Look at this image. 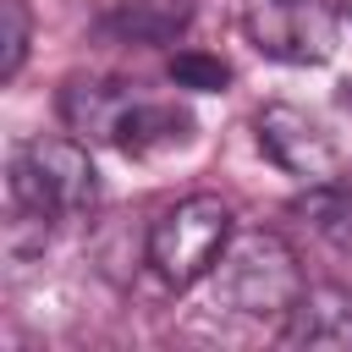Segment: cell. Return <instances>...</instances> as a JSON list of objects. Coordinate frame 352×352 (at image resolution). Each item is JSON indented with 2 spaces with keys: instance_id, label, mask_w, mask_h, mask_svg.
<instances>
[{
  "instance_id": "7a4b0ae2",
  "label": "cell",
  "mask_w": 352,
  "mask_h": 352,
  "mask_svg": "<svg viewBox=\"0 0 352 352\" xmlns=\"http://www.w3.org/2000/svg\"><path fill=\"white\" fill-rule=\"evenodd\" d=\"M11 209L60 220V214H88L99 204V170L77 138H33L11 154L6 176Z\"/></svg>"
},
{
  "instance_id": "7c38bea8",
  "label": "cell",
  "mask_w": 352,
  "mask_h": 352,
  "mask_svg": "<svg viewBox=\"0 0 352 352\" xmlns=\"http://www.w3.org/2000/svg\"><path fill=\"white\" fill-rule=\"evenodd\" d=\"M0 77L11 82L28 60V44H33V22H28V6L22 0H0Z\"/></svg>"
},
{
  "instance_id": "6da1fadb",
  "label": "cell",
  "mask_w": 352,
  "mask_h": 352,
  "mask_svg": "<svg viewBox=\"0 0 352 352\" xmlns=\"http://www.w3.org/2000/svg\"><path fill=\"white\" fill-rule=\"evenodd\" d=\"M302 286V264L275 231H236L214 264V297L242 319H286Z\"/></svg>"
},
{
  "instance_id": "52a82bcc",
  "label": "cell",
  "mask_w": 352,
  "mask_h": 352,
  "mask_svg": "<svg viewBox=\"0 0 352 352\" xmlns=\"http://www.w3.org/2000/svg\"><path fill=\"white\" fill-rule=\"evenodd\" d=\"M132 99H138V94H132L126 82L72 77V82L60 88V121H66L77 138H88V143H116V126H121V116H126Z\"/></svg>"
},
{
  "instance_id": "3957f363",
  "label": "cell",
  "mask_w": 352,
  "mask_h": 352,
  "mask_svg": "<svg viewBox=\"0 0 352 352\" xmlns=\"http://www.w3.org/2000/svg\"><path fill=\"white\" fill-rule=\"evenodd\" d=\"M231 204L214 192H192L170 209H160V220L148 226V264L170 292L198 286L204 275H214L226 242H231Z\"/></svg>"
},
{
  "instance_id": "5b68a950",
  "label": "cell",
  "mask_w": 352,
  "mask_h": 352,
  "mask_svg": "<svg viewBox=\"0 0 352 352\" xmlns=\"http://www.w3.org/2000/svg\"><path fill=\"white\" fill-rule=\"evenodd\" d=\"M253 138H258L264 160H275L286 176H297L308 187L341 182V143L319 116H308L297 104H264L253 116Z\"/></svg>"
},
{
  "instance_id": "30bf717a",
  "label": "cell",
  "mask_w": 352,
  "mask_h": 352,
  "mask_svg": "<svg viewBox=\"0 0 352 352\" xmlns=\"http://www.w3.org/2000/svg\"><path fill=\"white\" fill-rule=\"evenodd\" d=\"M292 214H302L324 242H336V248L352 253V192H346L341 182H319V187H308V192L292 204Z\"/></svg>"
},
{
  "instance_id": "4fadbf2b",
  "label": "cell",
  "mask_w": 352,
  "mask_h": 352,
  "mask_svg": "<svg viewBox=\"0 0 352 352\" xmlns=\"http://www.w3.org/2000/svg\"><path fill=\"white\" fill-rule=\"evenodd\" d=\"M341 11H346V16H352V0H341Z\"/></svg>"
},
{
  "instance_id": "8fae6325",
  "label": "cell",
  "mask_w": 352,
  "mask_h": 352,
  "mask_svg": "<svg viewBox=\"0 0 352 352\" xmlns=\"http://www.w3.org/2000/svg\"><path fill=\"white\" fill-rule=\"evenodd\" d=\"M170 82L176 88H192V94H220L231 82V66L220 55H204V50H182L170 55Z\"/></svg>"
},
{
  "instance_id": "9c48e42d",
  "label": "cell",
  "mask_w": 352,
  "mask_h": 352,
  "mask_svg": "<svg viewBox=\"0 0 352 352\" xmlns=\"http://www.w3.org/2000/svg\"><path fill=\"white\" fill-rule=\"evenodd\" d=\"M187 22H192L187 0H126L99 16V33H110L121 44H170Z\"/></svg>"
},
{
  "instance_id": "277c9868",
  "label": "cell",
  "mask_w": 352,
  "mask_h": 352,
  "mask_svg": "<svg viewBox=\"0 0 352 352\" xmlns=\"http://www.w3.org/2000/svg\"><path fill=\"white\" fill-rule=\"evenodd\" d=\"M242 28L258 55L286 66H319L336 55V6L324 0H248Z\"/></svg>"
},
{
  "instance_id": "ba28073f",
  "label": "cell",
  "mask_w": 352,
  "mask_h": 352,
  "mask_svg": "<svg viewBox=\"0 0 352 352\" xmlns=\"http://www.w3.org/2000/svg\"><path fill=\"white\" fill-rule=\"evenodd\" d=\"M192 138V116L170 99H132L121 126H116V148L121 154H154V148H176Z\"/></svg>"
},
{
  "instance_id": "8992f818",
  "label": "cell",
  "mask_w": 352,
  "mask_h": 352,
  "mask_svg": "<svg viewBox=\"0 0 352 352\" xmlns=\"http://www.w3.org/2000/svg\"><path fill=\"white\" fill-rule=\"evenodd\" d=\"M286 346L308 352H352V292L346 286H302L280 324Z\"/></svg>"
}]
</instances>
